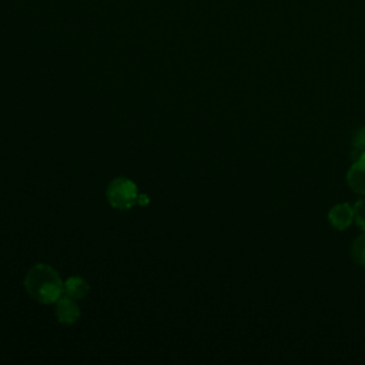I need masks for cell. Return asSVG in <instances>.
I'll return each mask as SVG.
<instances>
[{
    "label": "cell",
    "instance_id": "7",
    "mask_svg": "<svg viewBox=\"0 0 365 365\" xmlns=\"http://www.w3.org/2000/svg\"><path fill=\"white\" fill-rule=\"evenodd\" d=\"M351 257L358 265L365 267V231H362V234H359L351 244Z\"/></svg>",
    "mask_w": 365,
    "mask_h": 365
},
{
    "label": "cell",
    "instance_id": "10",
    "mask_svg": "<svg viewBox=\"0 0 365 365\" xmlns=\"http://www.w3.org/2000/svg\"><path fill=\"white\" fill-rule=\"evenodd\" d=\"M137 202H138L140 205H147V204H148V197H147L145 194H140Z\"/></svg>",
    "mask_w": 365,
    "mask_h": 365
},
{
    "label": "cell",
    "instance_id": "8",
    "mask_svg": "<svg viewBox=\"0 0 365 365\" xmlns=\"http://www.w3.org/2000/svg\"><path fill=\"white\" fill-rule=\"evenodd\" d=\"M354 221L362 231H365V195L354 204Z\"/></svg>",
    "mask_w": 365,
    "mask_h": 365
},
{
    "label": "cell",
    "instance_id": "6",
    "mask_svg": "<svg viewBox=\"0 0 365 365\" xmlns=\"http://www.w3.org/2000/svg\"><path fill=\"white\" fill-rule=\"evenodd\" d=\"M88 291H90L88 282L80 277H70L64 281V294L74 299L84 298L88 294Z\"/></svg>",
    "mask_w": 365,
    "mask_h": 365
},
{
    "label": "cell",
    "instance_id": "3",
    "mask_svg": "<svg viewBox=\"0 0 365 365\" xmlns=\"http://www.w3.org/2000/svg\"><path fill=\"white\" fill-rule=\"evenodd\" d=\"M348 187L361 197L365 195V151L358 153L356 158L346 171Z\"/></svg>",
    "mask_w": 365,
    "mask_h": 365
},
{
    "label": "cell",
    "instance_id": "1",
    "mask_svg": "<svg viewBox=\"0 0 365 365\" xmlns=\"http://www.w3.org/2000/svg\"><path fill=\"white\" fill-rule=\"evenodd\" d=\"M29 295L41 304H54L64 295V282L58 272L47 264L33 265L24 279Z\"/></svg>",
    "mask_w": 365,
    "mask_h": 365
},
{
    "label": "cell",
    "instance_id": "5",
    "mask_svg": "<svg viewBox=\"0 0 365 365\" xmlns=\"http://www.w3.org/2000/svg\"><path fill=\"white\" fill-rule=\"evenodd\" d=\"M56 317L60 324L71 325L80 318V307L77 301L68 295H63L56 302Z\"/></svg>",
    "mask_w": 365,
    "mask_h": 365
},
{
    "label": "cell",
    "instance_id": "4",
    "mask_svg": "<svg viewBox=\"0 0 365 365\" xmlns=\"http://www.w3.org/2000/svg\"><path fill=\"white\" fill-rule=\"evenodd\" d=\"M328 222L336 231L348 230L354 222V207L349 202H338L328 211Z\"/></svg>",
    "mask_w": 365,
    "mask_h": 365
},
{
    "label": "cell",
    "instance_id": "9",
    "mask_svg": "<svg viewBox=\"0 0 365 365\" xmlns=\"http://www.w3.org/2000/svg\"><path fill=\"white\" fill-rule=\"evenodd\" d=\"M351 144L352 148H355L358 153L365 151V127H359L352 133Z\"/></svg>",
    "mask_w": 365,
    "mask_h": 365
},
{
    "label": "cell",
    "instance_id": "2",
    "mask_svg": "<svg viewBox=\"0 0 365 365\" xmlns=\"http://www.w3.org/2000/svg\"><path fill=\"white\" fill-rule=\"evenodd\" d=\"M138 195L135 182L127 177L114 178L107 188V200L117 210H130L137 204Z\"/></svg>",
    "mask_w": 365,
    "mask_h": 365
}]
</instances>
